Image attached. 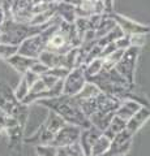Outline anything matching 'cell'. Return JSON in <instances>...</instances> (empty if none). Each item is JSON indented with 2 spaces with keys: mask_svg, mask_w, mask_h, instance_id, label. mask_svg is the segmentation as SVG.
<instances>
[{
  "mask_svg": "<svg viewBox=\"0 0 150 156\" xmlns=\"http://www.w3.org/2000/svg\"><path fill=\"white\" fill-rule=\"evenodd\" d=\"M61 22L63 21L56 22L54 25H50L43 31H41L39 34L25 39V41L17 47V53H20L22 56H26V57H30V58H35L37 60L38 56L46 50L50 38L52 37V34L59 29Z\"/></svg>",
  "mask_w": 150,
  "mask_h": 156,
  "instance_id": "cell-1",
  "label": "cell"
},
{
  "mask_svg": "<svg viewBox=\"0 0 150 156\" xmlns=\"http://www.w3.org/2000/svg\"><path fill=\"white\" fill-rule=\"evenodd\" d=\"M140 53L138 47H129L125 50L124 55L118 64L115 65V69L119 72L120 76H123L129 85L133 83V74H134V66H136V61Z\"/></svg>",
  "mask_w": 150,
  "mask_h": 156,
  "instance_id": "cell-2",
  "label": "cell"
},
{
  "mask_svg": "<svg viewBox=\"0 0 150 156\" xmlns=\"http://www.w3.org/2000/svg\"><path fill=\"white\" fill-rule=\"evenodd\" d=\"M64 86H63V95L65 96H76L85 86L86 76H85V65L77 66L75 69L69 72L68 77L64 81Z\"/></svg>",
  "mask_w": 150,
  "mask_h": 156,
  "instance_id": "cell-3",
  "label": "cell"
},
{
  "mask_svg": "<svg viewBox=\"0 0 150 156\" xmlns=\"http://www.w3.org/2000/svg\"><path fill=\"white\" fill-rule=\"evenodd\" d=\"M106 16L112 18L116 22V25L124 31L125 35H146L148 33H150V26L134 22V21H132V20L124 17L119 13L110 12V13H106Z\"/></svg>",
  "mask_w": 150,
  "mask_h": 156,
  "instance_id": "cell-4",
  "label": "cell"
},
{
  "mask_svg": "<svg viewBox=\"0 0 150 156\" xmlns=\"http://www.w3.org/2000/svg\"><path fill=\"white\" fill-rule=\"evenodd\" d=\"M81 130L82 129L76 125L65 124L59 130V133L55 135L54 140L51 142V146H54V147H67V146H72L77 143L80 139Z\"/></svg>",
  "mask_w": 150,
  "mask_h": 156,
  "instance_id": "cell-5",
  "label": "cell"
},
{
  "mask_svg": "<svg viewBox=\"0 0 150 156\" xmlns=\"http://www.w3.org/2000/svg\"><path fill=\"white\" fill-rule=\"evenodd\" d=\"M102 134H103L102 131H99L97 128H94V126H90V128H88V129L81 130L80 139H79V142L77 143L80 144V147H81L82 152H84L85 156H90L91 147H93L95 140L98 139Z\"/></svg>",
  "mask_w": 150,
  "mask_h": 156,
  "instance_id": "cell-6",
  "label": "cell"
},
{
  "mask_svg": "<svg viewBox=\"0 0 150 156\" xmlns=\"http://www.w3.org/2000/svg\"><path fill=\"white\" fill-rule=\"evenodd\" d=\"M95 99L98 111L103 112V113H115L122 104V99L111 94H104V92H101Z\"/></svg>",
  "mask_w": 150,
  "mask_h": 156,
  "instance_id": "cell-7",
  "label": "cell"
},
{
  "mask_svg": "<svg viewBox=\"0 0 150 156\" xmlns=\"http://www.w3.org/2000/svg\"><path fill=\"white\" fill-rule=\"evenodd\" d=\"M149 119H150V108L149 107H141V109H140L132 119L127 121V128H125V130L133 135Z\"/></svg>",
  "mask_w": 150,
  "mask_h": 156,
  "instance_id": "cell-8",
  "label": "cell"
},
{
  "mask_svg": "<svg viewBox=\"0 0 150 156\" xmlns=\"http://www.w3.org/2000/svg\"><path fill=\"white\" fill-rule=\"evenodd\" d=\"M7 62L12 68H14V70H17L18 73H21V74L24 76L27 70H30L31 65L35 62V58L22 56V55H20V53H14L13 56L7 58Z\"/></svg>",
  "mask_w": 150,
  "mask_h": 156,
  "instance_id": "cell-9",
  "label": "cell"
},
{
  "mask_svg": "<svg viewBox=\"0 0 150 156\" xmlns=\"http://www.w3.org/2000/svg\"><path fill=\"white\" fill-rule=\"evenodd\" d=\"M141 107H142L141 104H138L137 101H134V100H129V99L122 100V104H120L118 111L115 112V116L123 119L124 121H128L141 109Z\"/></svg>",
  "mask_w": 150,
  "mask_h": 156,
  "instance_id": "cell-10",
  "label": "cell"
},
{
  "mask_svg": "<svg viewBox=\"0 0 150 156\" xmlns=\"http://www.w3.org/2000/svg\"><path fill=\"white\" fill-rule=\"evenodd\" d=\"M64 57H65V55H60V53L45 50L38 56L37 60L41 61L42 64H45L48 69H52V68H56V66L64 68Z\"/></svg>",
  "mask_w": 150,
  "mask_h": 156,
  "instance_id": "cell-11",
  "label": "cell"
},
{
  "mask_svg": "<svg viewBox=\"0 0 150 156\" xmlns=\"http://www.w3.org/2000/svg\"><path fill=\"white\" fill-rule=\"evenodd\" d=\"M55 14L61 18V21L75 23L76 21V8L72 3H56Z\"/></svg>",
  "mask_w": 150,
  "mask_h": 156,
  "instance_id": "cell-12",
  "label": "cell"
},
{
  "mask_svg": "<svg viewBox=\"0 0 150 156\" xmlns=\"http://www.w3.org/2000/svg\"><path fill=\"white\" fill-rule=\"evenodd\" d=\"M115 113H103V112H99L97 111L94 115H91L89 117V121L91 126H94V128H97L99 131H103L108 128V125L111 122V120L114 119Z\"/></svg>",
  "mask_w": 150,
  "mask_h": 156,
  "instance_id": "cell-13",
  "label": "cell"
},
{
  "mask_svg": "<svg viewBox=\"0 0 150 156\" xmlns=\"http://www.w3.org/2000/svg\"><path fill=\"white\" fill-rule=\"evenodd\" d=\"M99 94H101V90L98 89V86H95L94 83H91V82H86L85 86L82 87V90L76 96H73V99L76 100V103L80 105L81 101L89 100V99H95Z\"/></svg>",
  "mask_w": 150,
  "mask_h": 156,
  "instance_id": "cell-14",
  "label": "cell"
},
{
  "mask_svg": "<svg viewBox=\"0 0 150 156\" xmlns=\"http://www.w3.org/2000/svg\"><path fill=\"white\" fill-rule=\"evenodd\" d=\"M125 128H127V121H124L123 119H120L118 116H114V119L111 120L108 128L103 131V135H106L107 138L112 140L115 138V135H118L120 131L125 130Z\"/></svg>",
  "mask_w": 150,
  "mask_h": 156,
  "instance_id": "cell-15",
  "label": "cell"
},
{
  "mask_svg": "<svg viewBox=\"0 0 150 156\" xmlns=\"http://www.w3.org/2000/svg\"><path fill=\"white\" fill-rule=\"evenodd\" d=\"M111 140L110 138H107L106 135H101L98 139L95 140V143L91 147V154L90 156H103L111 147Z\"/></svg>",
  "mask_w": 150,
  "mask_h": 156,
  "instance_id": "cell-16",
  "label": "cell"
},
{
  "mask_svg": "<svg viewBox=\"0 0 150 156\" xmlns=\"http://www.w3.org/2000/svg\"><path fill=\"white\" fill-rule=\"evenodd\" d=\"M115 27H116V22L114 21L112 18H110L108 16H106V13H104L102 21H101L98 27L95 29V37H97V39H101V38L106 37L110 31H112Z\"/></svg>",
  "mask_w": 150,
  "mask_h": 156,
  "instance_id": "cell-17",
  "label": "cell"
},
{
  "mask_svg": "<svg viewBox=\"0 0 150 156\" xmlns=\"http://www.w3.org/2000/svg\"><path fill=\"white\" fill-rule=\"evenodd\" d=\"M103 65H104V58L102 57H98L95 60H91L90 62L85 65V76H86V81L91 77H95L97 74H99L103 69Z\"/></svg>",
  "mask_w": 150,
  "mask_h": 156,
  "instance_id": "cell-18",
  "label": "cell"
},
{
  "mask_svg": "<svg viewBox=\"0 0 150 156\" xmlns=\"http://www.w3.org/2000/svg\"><path fill=\"white\" fill-rule=\"evenodd\" d=\"M29 91H30V86L27 85L25 78L21 77L20 82H18V85H17V89H16V91H14V96H16V99L21 103V101L29 95Z\"/></svg>",
  "mask_w": 150,
  "mask_h": 156,
  "instance_id": "cell-19",
  "label": "cell"
},
{
  "mask_svg": "<svg viewBox=\"0 0 150 156\" xmlns=\"http://www.w3.org/2000/svg\"><path fill=\"white\" fill-rule=\"evenodd\" d=\"M80 109L86 117H89L91 115H94L97 111H98V107H97V99H89V100H84L80 103Z\"/></svg>",
  "mask_w": 150,
  "mask_h": 156,
  "instance_id": "cell-20",
  "label": "cell"
},
{
  "mask_svg": "<svg viewBox=\"0 0 150 156\" xmlns=\"http://www.w3.org/2000/svg\"><path fill=\"white\" fill-rule=\"evenodd\" d=\"M14 53H17V47L16 46H9V44H4L0 43V57L2 58H9L13 56Z\"/></svg>",
  "mask_w": 150,
  "mask_h": 156,
  "instance_id": "cell-21",
  "label": "cell"
},
{
  "mask_svg": "<svg viewBox=\"0 0 150 156\" xmlns=\"http://www.w3.org/2000/svg\"><path fill=\"white\" fill-rule=\"evenodd\" d=\"M69 69H67V68H63V66H56V68H52V69L48 70V73H50L51 76H54L56 80H61L64 81L67 77H68L69 74Z\"/></svg>",
  "mask_w": 150,
  "mask_h": 156,
  "instance_id": "cell-22",
  "label": "cell"
},
{
  "mask_svg": "<svg viewBox=\"0 0 150 156\" xmlns=\"http://www.w3.org/2000/svg\"><path fill=\"white\" fill-rule=\"evenodd\" d=\"M39 156H57V148L51 144H42L37 147Z\"/></svg>",
  "mask_w": 150,
  "mask_h": 156,
  "instance_id": "cell-23",
  "label": "cell"
},
{
  "mask_svg": "<svg viewBox=\"0 0 150 156\" xmlns=\"http://www.w3.org/2000/svg\"><path fill=\"white\" fill-rule=\"evenodd\" d=\"M30 70L33 72V73H35V74H38L39 77H42L43 74H46V73H48V68L45 65V64H42L41 61H38V60H35V62L31 65V68H30Z\"/></svg>",
  "mask_w": 150,
  "mask_h": 156,
  "instance_id": "cell-24",
  "label": "cell"
},
{
  "mask_svg": "<svg viewBox=\"0 0 150 156\" xmlns=\"http://www.w3.org/2000/svg\"><path fill=\"white\" fill-rule=\"evenodd\" d=\"M115 44H116V48H119V50H124V51L128 50L129 47H132L130 46V35H124L119 41H116Z\"/></svg>",
  "mask_w": 150,
  "mask_h": 156,
  "instance_id": "cell-25",
  "label": "cell"
},
{
  "mask_svg": "<svg viewBox=\"0 0 150 156\" xmlns=\"http://www.w3.org/2000/svg\"><path fill=\"white\" fill-rule=\"evenodd\" d=\"M124 52H125L124 50H119V48H118V50H116V51L112 53V55L108 56L107 58H104V60H107V61L111 62V64L116 65L120 60H122V57H123V55H124Z\"/></svg>",
  "mask_w": 150,
  "mask_h": 156,
  "instance_id": "cell-26",
  "label": "cell"
},
{
  "mask_svg": "<svg viewBox=\"0 0 150 156\" xmlns=\"http://www.w3.org/2000/svg\"><path fill=\"white\" fill-rule=\"evenodd\" d=\"M22 77L25 78V81L27 82V85L30 86V87H31L33 85H34L35 82H38V81L41 80V77L38 76V74H35V73H33L31 70H27V72H26V73H25V74H24Z\"/></svg>",
  "mask_w": 150,
  "mask_h": 156,
  "instance_id": "cell-27",
  "label": "cell"
},
{
  "mask_svg": "<svg viewBox=\"0 0 150 156\" xmlns=\"http://www.w3.org/2000/svg\"><path fill=\"white\" fill-rule=\"evenodd\" d=\"M41 80L43 81V83L46 85L47 89H51V87L54 86L57 81H60V80H56V78H55L54 76H51L50 73H46V74H43V76L41 77Z\"/></svg>",
  "mask_w": 150,
  "mask_h": 156,
  "instance_id": "cell-28",
  "label": "cell"
},
{
  "mask_svg": "<svg viewBox=\"0 0 150 156\" xmlns=\"http://www.w3.org/2000/svg\"><path fill=\"white\" fill-rule=\"evenodd\" d=\"M145 43V35H130V46L141 48Z\"/></svg>",
  "mask_w": 150,
  "mask_h": 156,
  "instance_id": "cell-29",
  "label": "cell"
},
{
  "mask_svg": "<svg viewBox=\"0 0 150 156\" xmlns=\"http://www.w3.org/2000/svg\"><path fill=\"white\" fill-rule=\"evenodd\" d=\"M116 50H118V48H116L115 43H110V44L104 46V47L102 48V58H107L108 56L112 55V53H114Z\"/></svg>",
  "mask_w": 150,
  "mask_h": 156,
  "instance_id": "cell-30",
  "label": "cell"
},
{
  "mask_svg": "<svg viewBox=\"0 0 150 156\" xmlns=\"http://www.w3.org/2000/svg\"><path fill=\"white\" fill-rule=\"evenodd\" d=\"M102 2H103V5H104V11H106V13L112 12V0H102Z\"/></svg>",
  "mask_w": 150,
  "mask_h": 156,
  "instance_id": "cell-31",
  "label": "cell"
},
{
  "mask_svg": "<svg viewBox=\"0 0 150 156\" xmlns=\"http://www.w3.org/2000/svg\"><path fill=\"white\" fill-rule=\"evenodd\" d=\"M5 20H7V13L4 11V8L2 7L0 8V25H3V23L5 22Z\"/></svg>",
  "mask_w": 150,
  "mask_h": 156,
  "instance_id": "cell-32",
  "label": "cell"
},
{
  "mask_svg": "<svg viewBox=\"0 0 150 156\" xmlns=\"http://www.w3.org/2000/svg\"><path fill=\"white\" fill-rule=\"evenodd\" d=\"M4 5V0H0V8H2Z\"/></svg>",
  "mask_w": 150,
  "mask_h": 156,
  "instance_id": "cell-33",
  "label": "cell"
},
{
  "mask_svg": "<svg viewBox=\"0 0 150 156\" xmlns=\"http://www.w3.org/2000/svg\"><path fill=\"white\" fill-rule=\"evenodd\" d=\"M3 34V25H0V35Z\"/></svg>",
  "mask_w": 150,
  "mask_h": 156,
  "instance_id": "cell-34",
  "label": "cell"
}]
</instances>
